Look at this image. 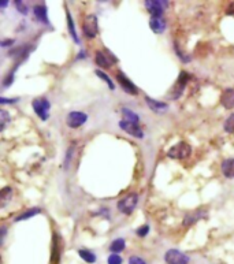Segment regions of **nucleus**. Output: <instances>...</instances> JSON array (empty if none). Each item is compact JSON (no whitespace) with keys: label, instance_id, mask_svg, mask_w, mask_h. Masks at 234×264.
<instances>
[{"label":"nucleus","instance_id":"obj_1","mask_svg":"<svg viewBox=\"0 0 234 264\" xmlns=\"http://www.w3.org/2000/svg\"><path fill=\"white\" fill-rule=\"evenodd\" d=\"M137 203H138V194L137 193L132 192L129 193L128 196H125V197H122L121 200L117 203V208L121 211L122 214H125V215H130L134 208L137 207Z\"/></svg>","mask_w":234,"mask_h":264},{"label":"nucleus","instance_id":"obj_2","mask_svg":"<svg viewBox=\"0 0 234 264\" xmlns=\"http://www.w3.org/2000/svg\"><path fill=\"white\" fill-rule=\"evenodd\" d=\"M190 153H192V147L185 141H181L170 148L167 151V156L171 159H186L190 156Z\"/></svg>","mask_w":234,"mask_h":264},{"label":"nucleus","instance_id":"obj_3","mask_svg":"<svg viewBox=\"0 0 234 264\" xmlns=\"http://www.w3.org/2000/svg\"><path fill=\"white\" fill-rule=\"evenodd\" d=\"M82 32L87 39H95L99 33V25H97V16L95 14H89L84 19Z\"/></svg>","mask_w":234,"mask_h":264},{"label":"nucleus","instance_id":"obj_4","mask_svg":"<svg viewBox=\"0 0 234 264\" xmlns=\"http://www.w3.org/2000/svg\"><path fill=\"white\" fill-rule=\"evenodd\" d=\"M95 62L99 67H102V69H108V67H111L113 64H115L118 62V59L115 58V56L110 52V51H97L96 54H95Z\"/></svg>","mask_w":234,"mask_h":264},{"label":"nucleus","instance_id":"obj_5","mask_svg":"<svg viewBox=\"0 0 234 264\" xmlns=\"http://www.w3.org/2000/svg\"><path fill=\"white\" fill-rule=\"evenodd\" d=\"M33 110L36 112V115L40 118L41 120H47L49 117V108H51V104L47 99L44 97H40V99H36L33 100Z\"/></svg>","mask_w":234,"mask_h":264},{"label":"nucleus","instance_id":"obj_6","mask_svg":"<svg viewBox=\"0 0 234 264\" xmlns=\"http://www.w3.org/2000/svg\"><path fill=\"white\" fill-rule=\"evenodd\" d=\"M164 262L167 264H189V257L178 249H169L164 255Z\"/></svg>","mask_w":234,"mask_h":264},{"label":"nucleus","instance_id":"obj_7","mask_svg":"<svg viewBox=\"0 0 234 264\" xmlns=\"http://www.w3.org/2000/svg\"><path fill=\"white\" fill-rule=\"evenodd\" d=\"M146 8L148 13L152 16H161L164 13V8L169 6V1H163V0H146L144 1Z\"/></svg>","mask_w":234,"mask_h":264},{"label":"nucleus","instance_id":"obj_8","mask_svg":"<svg viewBox=\"0 0 234 264\" xmlns=\"http://www.w3.org/2000/svg\"><path fill=\"white\" fill-rule=\"evenodd\" d=\"M88 119V115L85 112L82 111H72L69 115H67V126L72 129H77L82 126L85 122Z\"/></svg>","mask_w":234,"mask_h":264},{"label":"nucleus","instance_id":"obj_9","mask_svg":"<svg viewBox=\"0 0 234 264\" xmlns=\"http://www.w3.org/2000/svg\"><path fill=\"white\" fill-rule=\"evenodd\" d=\"M119 128L122 130H125L128 134H130L132 137H136V138H144V132L143 129L140 128L138 123H132V122H128V120L122 119L119 122Z\"/></svg>","mask_w":234,"mask_h":264},{"label":"nucleus","instance_id":"obj_10","mask_svg":"<svg viewBox=\"0 0 234 264\" xmlns=\"http://www.w3.org/2000/svg\"><path fill=\"white\" fill-rule=\"evenodd\" d=\"M117 80H118V84L121 85V88L123 89L126 93H129V95H137L138 93L137 87H136V85H134L123 73L122 72L117 73Z\"/></svg>","mask_w":234,"mask_h":264},{"label":"nucleus","instance_id":"obj_11","mask_svg":"<svg viewBox=\"0 0 234 264\" xmlns=\"http://www.w3.org/2000/svg\"><path fill=\"white\" fill-rule=\"evenodd\" d=\"M189 78H190V75H189L186 72H182L181 74H179L177 84H176V87H174V89H173V93L170 95L171 99H178V97L182 95V92H184V89H185L186 84H188Z\"/></svg>","mask_w":234,"mask_h":264},{"label":"nucleus","instance_id":"obj_12","mask_svg":"<svg viewBox=\"0 0 234 264\" xmlns=\"http://www.w3.org/2000/svg\"><path fill=\"white\" fill-rule=\"evenodd\" d=\"M207 215V211H204V209H196V211H192V212H189L188 215L184 218V226H192L196 222H199L200 219L203 218H205Z\"/></svg>","mask_w":234,"mask_h":264},{"label":"nucleus","instance_id":"obj_13","mask_svg":"<svg viewBox=\"0 0 234 264\" xmlns=\"http://www.w3.org/2000/svg\"><path fill=\"white\" fill-rule=\"evenodd\" d=\"M220 104L226 110H233L234 108V88H229L223 90L220 96Z\"/></svg>","mask_w":234,"mask_h":264},{"label":"nucleus","instance_id":"obj_14","mask_svg":"<svg viewBox=\"0 0 234 264\" xmlns=\"http://www.w3.org/2000/svg\"><path fill=\"white\" fill-rule=\"evenodd\" d=\"M149 28L152 29V32L161 34L166 30V21L161 16H151L149 19Z\"/></svg>","mask_w":234,"mask_h":264},{"label":"nucleus","instance_id":"obj_15","mask_svg":"<svg viewBox=\"0 0 234 264\" xmlns=\"http://www.w3.org/2000/svg\"><path fill=\"white\" fill-rule=\"evenodd\" d=\"M146 100L148 107L154 112H156V114H163V112L169 110V105L166 104V103H163V102H158V100H154V99H151V97L148 96L146 97Z\"/></svg>","mask_w":234,"mask_h":264},{"label":"nucleus","instance_id":"obj_16","mask_svg":"<svg viewBox=\"0 0 234 264\" xmlns=\"http://www.w3.org/2000/svg\"><path fill=\"white\" fill-rule=\"evenodd\" d=\"M220 170L223 173V176L229 178V179H233L234 178V159L230 158V159H225L222 161V166H220Z\"/></svg>","mask_w":234,"mask_h":264},{"label":"nucleus","instance_id":"obj_17","mask_svg":"<svg viewBox=\"0 0 234 264\" xmlns=\"http://www.w3.org/2000/svg\"><path fill=\"white\" fill-rule=\"evenodd\" d=\"M33 13H34V16L43 22V24L48 25V16H47V7L44 4H39V6H34L33 8Z\"/></svg>","mask_w":234,"mask_h":264},{"label":"nucleus","instance_id":"obj_18","mask_svg":"<svg viewBox=\"0 0 234 264\" xmlns=\"http://www.w3.org/2000/svg\"><path fill=\"white\" fill-rule=\"evenodd\" d=\"M11 197H13V188H10V186L3 188L1 192H0V207L4 208L11 201Z\"/></svg>","mask_w":234,"mask_h":264},{"label":"nucleus","instance_id":"obj_19","mask_svg":"<svg viewBox=\"0 0 234 264\" xmlns=\"http://www.w3.org/2000/svg\"><path fill=\"white\" fill-rule=\"evenodd\" d=\"M59 238L58 234H54V245H52V256H51V264H59L60 259V250H59Z\"/></svg>","mask_w":234,"mask_h":264},{"label":"nucleus","instance_id":"obj_20","mask_svg":"<svg viewBox=\"0 0 234 264\" xmlns=\"http://www.w3.org/2000/svg\"><path fill=\"white\" fill-rule=\"evenodd\" d=\"M126 248V241L123 240V238H117V240H114L111 242V245H110V250L113 252V253H121L122 250H125Z\"/></svg>","mask_w":234,"mask_h":264},{"label":"nucleus","instance_id":"obj_21","mask_svg":"<svg viewBox=\"0 0 234 264\" xmlns=\"http://www.w3.org/2000/svg\"><path fill=\"white\" fill-rule=\"evenodd\" d=\"M78 255H80V257L84 262H87L89 264H93L96 262V255L92 250H89V249H80Z\"/></svg>","mask_w":234,"mask_h":264},{"label":"nucleus","instance_id":"obj_22","mask_svg":"<svg viewBox=\"0 0 234 264\" xmlns=\"http://www.w3.org/2000/svg\"><path fill=\"white\" fill-rule=\"evenodd\" d=\"M122 117H123V120H128V122H132V123H138L140 122L137 114L129 110V108H122Z\"/></svg>","mask_w":234,"mask_h":264},{"label":"nucleus","instance_id":"obj_23","mask_svg":"<svg viewBox=\"0 0 234 264\" xmlns=\"http://www.w3.org/2000/svg\"><path fill=\"white\" fill-rule=\"evenodd\" d=\"M67 26H69V32L72 34V37H73V40L77 43V44H80V39H78V36H77V32H75V28H74V22H73V18L70 15V13L67 11Z\"/></svg>","mask_w":234,"mask_h":264},{"label":"nucleus","instance_id":"obj_24","mask_svg":"<svg viewBox=\"0 0 234 264\" xmlns=\"http://www.w3.org/2000/svg\"><path fill=\"white\" fill-rule=\"evenodd\" d=\"M37 214H40V208L28 209V211H25L24 214H21L19 216H16L15 222H21V220H25V219H28V218H32V216L37 215Z\"/></svg>","mask_w":234,"mask_h":264},{"label":"nucleus","instance_id":"obj_25","mask_svg":"<svg viewBox=\"0 0 234 264\" xmlns=\"http://www.w3.org/2000/svg\"><path fill=\"white\" fill-rule=\"evenodd\" d=\"M11 120L10 118V115H8V112L6 110H0V123H1V126H0V130L3 132L6 126H7V123Z\"/></svg>","mask_w":234,"mask_h":264},{"label":"nucleus","instance_id":"obj_26","mask_svg":"<svg viewBox=\"0 0 234 264\" xmlns=\"http://www.w3.org/2000/svg\"><path fill=\"white\" fill-rule=\"evenodd\" d=\"M223 129H225V132L227 133H230V134H233L234 133V114H232L226 120H225V123H223Z\"/></svg>","mask_w":234,"mask_h":264},{"label":"nucleus","instance_id":"obj_27","mask_svg":"<svg viewBox=\"0 0 234 264\" xmlns=\"http://www.w3.org/2000/svg\"><path fill=\"white\" fill-rule=\"evenodd\" d=\"M95 74H96L97 77L103 78V81H104L105 84H107V85L110 87V89H111V90H114V89H115V85H114V82L110 80V77H108V75H107L105 73L100 72V70H96V72H95Z\"/></svg>","mask_w":234,"mask_h":264},{"label":"nucleus","instance_id":"obj_28","mask_svg":"<svg viewBox=\"0 0 234 264\" xmlns=\"http://www.w3.org/2000/svg\"><path fill=\"white\" fill-rule=\"evenodd\" d=\"M107 263L108 264H122V257L119 255H117V253H113V255H110L108 259H107Z\"/></svg>","mask_w":234,"mask_h":264},{"label":"nucleus","instance_id":"obj_29","mask_svg":"<svg viewBox=\"0 0 234 264\" xmlns=\"http://www.w3.org/2000/svg\"><path fill=\"white\" fill-rule=\"evenodd\" d=\"M137 235L138 237H146V234L149 233V226L148 224H144V226H141V227H138L137 229Z\"/></svg>","mask_w":234,"mask_h":264},{"label":"nucleus","instance_id":"obj_30","mask_svg":"<svg viewBox=\"0 0 234 264\" xmlns=\"http://www.w3.org/2000/svg\"><path fill=\"white\" fill-rule=\"evenodd\" d=\"M15 3V7L18 8V11L21 13V14H24V15H26V13H28V8H26V6H25L24 3L22 1H14Z\"/></svg>","mask_w":234,"mask_h":264},{"label":"nucleus","instance_id":"obj_31","mask_svg":"<svg viewBox=\"0 0 234 264\" xmlns=\"http://www.w3.org/2000/svg\"><path fill=\"white\" fill-rule=\"evenodd\" d=\"M129 264H146V260H143L141 257L132 256L129 259Z\"/></svg>","mask_w":234,"mask_h":264},{"label":"nucleus","instance_id":"obj_32","mask_svg":"<svg viewBox=\"0 0 234 264\" xmlns=\"http://www.w3.org/2000/svg\"><path fill=\"white\" fill-rule=\"evenodd\" d=\"M227 15H234V1H230V4L226 8Z\"/></svg>","mask_w":234,"mask_h":264},{"label":"nucleus","instance_id":"obj_33","mask_svg":"<svg viewBox=\"0 0 234 264\" xmlns=\"http://www.w3.org/2000/svg\"><path fill=\"white\" fill-rule=\"evenodd\" d=\"M16 100H18V99H11V100H8V99L1 97V99H0V103H1V104H6V103H15Z\"/></svg>","mask_w":234,"mask_h":264},{"label":"nucleus","instance_id":"obj_34","mask_svg":"<svg viewBox=\"0 0 234 264\" xmlns=\"http://www.w3.org/2000/svg\"><path fill=\"white\" fill-rule=\"evenodd\" d=\"M13 43H14V40H3L1 41V47H4V48H7L8 45H13Z\"/></svg>","mask_w":234,"mask_h":264},{"label":"nucleus","instance_id":"obj_35","mask_svg":"<svg viewBox=\"0 0 234 264\" xmlns=\"http://www.w3.org/2000/svg\"><path fill=\"white\" fill-rule=\"evenodd\" d=\"M4 237H6V226H1V244L4 241Z\"/></svg>","mask_w":234,"mask_h":264},{"label":"nucleus","instance_id":"obj_36","mask_svg":"<svg viewBox=\"0 0 234 264\" xmlns=\"http://www.w3.org/2000/svg\"><path fill=\"white\" fill-rule=\"evenodd\" d=\"M7 3H8V1H6V0H4V1H1V7H3V8L6 7V6H7Z\"/></svg>","mask_w":234,"mask_h":264}]
</instances>
